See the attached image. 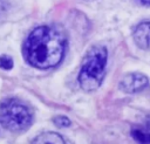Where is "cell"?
<instances>
[{
    "instance_id": "6da1fadb",
    "label": "cell",
    "mask_w": 150,
    "mask_h": 144,
    "mask_svg": "<svg viewBox=\"0 0 150 144\" xmlns=\"http://www.w3.org/2000/svg\"><path fill=\"white\" fill-rule=\"evenodd\" d=\"M67 40L64 35L52 26H40L30 32L23 43V56L35 68L48 69L61 62Z\"/></svg>"
},
{
    "instance_id": "7a4b0ae2",
    "label": "cell",
    "mask_w": 150,
    "mask_h": 144,
    "mask_svg": "<svg viewBox=\"0 0 150 144\" xmlns=\"http://www.w3.org/2000/svg\"><path fill=\"white\" fill-rule=\"evenodd\" d=\"M107 59L108 53L104 46L95 44L88 49L79 74V83L84 91H94L102 84Z\"/></svg>"
},
{
    "instance_id": "3957f363",
    "label": "cell",
    "mask_w": 150,
    "mask_h": 144,
    "mask_svg": "<svg viewBox=\"0 0 150 144\" xmlns=\"http://www.w3.org/2000/svg\"><path fill=\"white\" fill-rule=\"evenodd\" d=\"M33 115L29 108L15 98L5 100L0 104V124L9 131H25L30 126Z\"/></svg>"
},
{
    "instance_id": "277c9868",
    "label": "cell",
    "mask_w": 150,
    "mask_h": 144,
    "mask_svg": "<svg viewBox=\"0 0 150 144\" xmlns=\"http://www.w3.org/2000/svg\"><path fill=\"white\" fill-rule=\"evenodd\" d=\"M149 84L148 77L142 73H129L124 75L120 82V88L127 94L139 92Z\"/></svg>"
},
{
    "instance_id": "5b68a950",
    "label": "cell",
    "mask_w": 150,
    "mask_h": 144,
    "mask_svg": "<svg viewBox=\"0 0 150 144\" xmlns=\"http://www.w3.org/2000/svg\"><path fill=\"white\" fill-rule=\"evenodd\" d=\"M135 43L145 50H150V21H143L136 26L132 34Z\"/></svg>"
},
{
    "instance_id": "8992f818",
    "label": "cell",
    "mask_w": 150,
    "mask_h": 144,
    "mask_svg": "<svg viewBox=\"0 0 150 144\" xmlns=\"http://www.w3.org/2000/svg\"><path fill=\"white\" fill-rule=\"evenodd\" d=\"M130 133L138 144H150V117H148L141 124L134 125Z\"/></svg>"
},
{
    "instance_id": "52a82bcc",
    "label": "cell",
    "mask_w": 150,
    "mask_h": 144,
    "mask_svg": "<svg viewBox=\"0 0 150 144\" xmlns=\"http://www.w3.org/2000/svg\"><path fill=\"white\" fill-rule=\"evenodd\" d=\"M32 144H66L61 135L56 132H43L39 135Z\"/></svg>"
},
{
    "instance_id": "ba28073f",
    "label": "cell",
    "mask_w": 150,
    "mask_h": 144,
    "mask_svg": "<svg viewBox=\"0 0 150 144\" xmlns=\"http://www.w3.org/2000/svg\"><path fill=\"white\" fill-rule=\"evenodd\" d=\"M54 123L59 128H66V126L70 125V121L66 116H57V117H55L54 118Z\"/></svg>"
},
{
    "instance_id": "9c48e42d",
    "label": "cell",
    "mask_w": 150,
    "mask_h": 144,
    "mask_svg": "<svg viewBox=\"0 0 150 144\" xmlns=\"http://www.w3.org/2000/svg\"><path fill=\"white\" fill-rule=\"evenodd\" d=\"M13 67V60L7 55L0 56V68L2 69H11Z\"/></svg>"
},
{
    "instance_id": "30bf717a",
    "label": "cell",
    "mask_w": 150,
    "mask_h": 144,
    "mask_svg": "<svg viewBox=\"0 0 150 144\" xmlns=\"http://www.w3.org/2000/svg\"><path fill=\"white\" fill-rule=\"evenodd\" d=\"M141 2H143V4H145V5H150V0H139Z\"/></svg>"
},
{
    "instance_id": "8fae6325",
    "label": "cell",
    "mask_w": 150,
    "mask_h": 144,
    "mask_svg": "<svg viewBox=\"0 0 150 144\" xmlns=\"http://www.w3.org/2000/svg\"><path fill=\"white\" fill-rule=\"evenodd\" d=\"M0 8H1V5H0Z\"/></svg>"
},
{
    "instance_id": "7c38bea8",
    "label": "cell",
    "mask_w": 150,
    "mask_h": 144,
    "mask_svg": "<svg viewBox=\"0 0 150 144\" xmlns=\"http://www.w3.org/2000/svg\"><path fill=\"white\" fill-rule=\"evenodd\" d=\"M0 125H1V124H0Z\"/></svg>"
}]
</instances>
